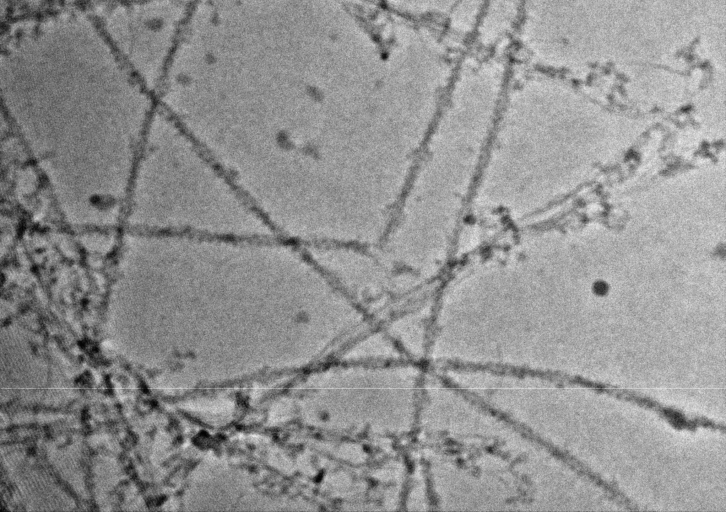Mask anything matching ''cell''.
I'll return each instance as SVG.
<instances>
[{"label":"cell","instance_id":"cell-1","mask_svg":"<svg viewBox=\"0 0 726 512\" xmlns=\"http://www.w3.org/2000/svg\"><path fill=\"white\" fill-rule=\"evenodd\" d=\"M492 128L493 98L483 80L461 84L443 102L374 247L394 280L430 279L447 262L468 218Z\"/></svg>","mask_w":726,"mask_h":512},{"label":"cell","instance_id":"cell-2","mask_svg":"<svg viewBox=\"0 0 726 512\" xmlns=\"http://www.w3.org/2000/svg\"><path fill=\"white\" fill-rule=\"evenodd\" d=\"M606 290H607V286H606L605 283H603V282L596 283V285H595V291H596V293H601L602 294Z\"/></svg>","mask_w":726,"mask_h":512}]
</instances>
